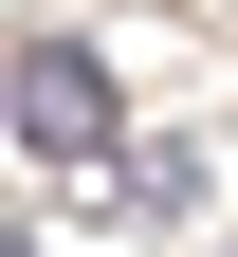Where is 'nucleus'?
<instances>
[{"mask_svg":"<svg viewBox=\"0 0 238 257\" xmlns=\"http://www.w3.org/2000/svg\"><path fill=\"white\" fill-rule=\"evenodd\" d=\"M110 55H92V37H37V55H19V147H37V166H92V147H110Z\"/></svg>","mask_w":238,"mask_h":257,"instance_id":"f257e3e1","label":"nucleus"},{"mask_svg":"<svg viewBox=\"0 0 238 257\" xmlns=\"http://www.w3.org/2000/svg\"><path fill=\"white\" fill-rule=\"evenodd\" d=\"M0 257H37V239H19V220H0Z\"/></svg>","mask_w":238,"mask_h":257,"instance_id":"f03ea898","label":"nucleus"}]
</instances>
